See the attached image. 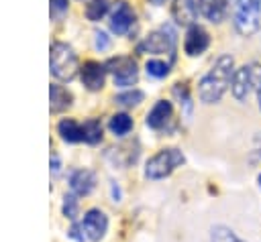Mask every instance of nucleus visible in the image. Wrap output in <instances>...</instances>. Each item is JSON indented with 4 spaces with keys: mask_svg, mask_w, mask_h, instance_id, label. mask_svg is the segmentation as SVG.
<instances>
[{
    "mask_svg": "<svg viewBox=\"0 0 261 242\" xmlns=\"http://www.w3.org/2000/svg\"><path fill=\"white\" fill-rule=\"evenodd\" d=\"M261 85V65L257 63H247L241 69L234 71L230 87H232V96L237 100H245L253 87Z\"/></svg>",
    "mask_w": 261,
    "mask_h": 242,
    "instance_id": "nucleus-4",
    "label": "nucleus"
},
{
    "mask_svg": "<svg viewBox=\"0 0 261 242\" xmlns=\"http://www.w3.org/2000/svg\"><path fill=\"white\" fill-rule=\"evenodd\" d=\"M49 67L51 73L61 79V81H69L75 77L77 73V57L73 53V49L67 43L55 41L51 45V55H49Z\"/></svg>",
    "mask_w": 261,
    "mask_h": 242,
    "instance_id": "nucleus-2",
    "label": "nucleus"
},
{
    "mask_svg": "<svg viewBox=\"0 0 261 242\" xmlns=\"http://www.w3.org/2000/svg\"><path fill=\"white\" fill-rule=\"evenodd\" d=\"M49 98H51V112H61L71 104V94L57 83L49 87Z\"/></svg>",
    "mask_w": 261,
    "mask_h": 242,
    "instance_id": "nucleus-17",
    "label": "nucleus"
},
{
    "mask_svg": "<svg viewBox=\"0 0 261 242\" xmlns=\"http://www.w3.org/2000/svg\"><path fill=\"white\" fill-rule=\"evenodd\" d=\"M261 0H239L234 12V26L241 35L249 37L259 28Z\"/></svg>",
    "mask_w": 261,
    "mask_h": 242,
    "instance_id": "nucleus-5",
    "label": "nucleus"
},
{
    "mask_svg": "<svg viewBox=\"0 0 261 242\" xmlns=\"http://www.w3.org/2000/svg\"><path fill=\"white\" fill-rule=\"evenodd\" d=\"M234 61L230 55H222L216 59V63L212 65V69L202 77L200 87H198V96L204 104H214L222 98V94L226 92L228 83L232 81L234 69H232Z\"/></svg>",
    "mask_w": 261,
    "mask_h": 242,
    "instance_id": "nucleus-1",
    "label": "nucleus"
},
{
    "mask_svg": "<svg viewBox=\"0 0 261 242\" xmlns=\"http://www.w3.org/2000/svg\"><path fill=\"white\" fill-rule=\"evenodd\" d=\"M196 4L194 0H173L171 4V16L175 18L177 24H192L196 20Z\"/></svg>",
    "mask_w": 261,
    "mask_h": 242,
    "instance_id": "nucleus-14",
    "label": "nucleus"
},
{
    "mask_svg": "<svg viewBox=\"0 0 261 242\" xmlns=\"http://www.w3.org/2000/svg\"><path fill=\"white\" fill-rule=\"evenodd\" d=\"M208 43H210L208 33H206L202 26L192 24V26L188 28V33H186L184 49H186V53H188V55L196 57V55H200V53H204V51L208 49Z\"/></svg>",
    "mask_w": 261,
    "mask_h": 242,
    "instance_id": "nucleus-10",
    "label": "nucleus"
},
{
    "mask_svg": "<svg viewBox=\"0 0 261 242\" xmlns=\"http://www.w3.org/2000/svg\"><path fill=\"white\" fill-rule=\"evenodd\" d=\"M259 185H261V175H259Z\"/></svg>",
    "mask_w": 261,
    "mask_h": 242,
    "instance_id": "nucleus-30",
    "label": "nucleus"
},
{
    "mask_svg": "<svg viewBox=\"0 0 261 242\" xmlns=\"http://www.w3.org/2000/svg\"><path fill=\"white\" fill-rule=\"evenodd\" d=\"M108 10V0H92L86 6V16L88 20H100Z\"/></svg>",
    "mask_w": 261,
    "mask_h": 242,
    "instance_id": "nucleus-20",
    "label": "nucleus"
},
{
    "mask_svg": "<svg viewBox=\"0 0 261 242\" xmlns=\"http://www.w3.org/2000/svg\"><path fill=\"white\" fill-rule=\"evenodd\" d=\"M63 214H65L69 220H73V218L77 216V199H75V195H65V201H63Z\"/></svg>",
    "mask_w": 261,
    "mask_h": 242,
    "instance_id": "nucleus-24",
    "label": "nucleus"
},
{
    "mask_svg": "<svg viewBox=\"0 0 261 242\" xmlns=\"http://www.w3.org/2000/svg\"><path fill=\"white\" fill-rule=\"evenodd\" d=\"M133 22H135V12H133V8H130L124 0L116 2V4H114V10H112V18H110V28H112L116 35H124V33L133 26Z\"/></svg>",
    "mask_w": 261,
    "mask_h": 242,
    "instance_id": "nucleus-9",
    "label": "nucleus"
},
{
    "mask_svg": "<svg viewBox=\"0 0 261 242\" xmlns=\"http://www.w3.org/2000/svg\"><path fill=\"white\" fill-rule=\"evenodd\" d=\"M106 67L112 73L116 85H133L137 81V63L133 57H126V55L112 57L106 63Z\"/></svg>",
    "mask_w": 261,
    "mask_h": 242,
    "instance_id": "nucleus-6",
    "label": "nucleus"
},
{
    "mask_svg": "<svg viewBox=\"0 0 261 242\" xmlns=\"http://www.w3.org/2000/svg\"><path fill=\"white\" fill-rule=\"evenodd\" d=\"M110 130L116 134V136H124V134H128L130 132V128H133V118L130 116H126V114H114L112 118H110Z\"/></svg>",
    "mask_w": 261,
    "mask_h": 242,
    "instance_id": "nucleus-18",
    "label": "nucleus"
},
{
    "mask_svg": "<svg viewBox=\"0 0 261 242\" xmlns=\"http://www.w3.org/2000/svg\"><path fill=\"white\" fill-rule=\"evenodd\" d=\"M181 163H184V155L179 148H163L147 161L145 175L149 179H163Z\"/></svg>",
    "mask_w": 261,
    "mask_h": 242,
    "instance_id": "nucleus-3",
    "label": "nucleus"
},
{
    "mask_svg": "<svg viewBox=\"0 0 261 242\" xmlns=\"http://www.w3.org/2000/svg\"><path fill=\"white\" fill-rule=\"evenodd\" d=\"M230 0H198L200 12L210 20V22H220L228 10Z\"/></svg>",
    "mask_w": 261,
    "mask_h": 242,
    "instance_id": "nucleus-13",
    "label": "nucleus"
},
{
    "mask_svg": "<svg viewBox=\"0 0 261 242\" xmlns=\"http://www.w3.org/2000/svg\"><path fill=\"white\" fill-rule=\"evenodd\" d=\"M151 2H153V4H161L163 0H151Z\"/></svg>",
    "mask_w": 261,
    "mask_h": 242,
    "instance_id": "nucleus-29",
    "label": "nucleus"
},
{
    "mask_svg": "<svg viewBox=\"0 0 261 242\" xmlns=\"http://www.w3.org/2000/svg\"><path fill=\"white\" fill-rule=\"evenodd\" d=\"M104 73H106L104 65H100V63H96V61L84 63V67H82V71H80L84 85H86L88 89H92V92H96V89H100V87L104 85Z\"/></svg>",
    "mask_w": 261,
    "mask_h": 242,
    "instance_id": "nucleus-11",
    "label": "nucleus"
},
{
    "mask_svg": "<svg viewBox=\"0 0 261 242\" xmlns=\"http://www.w3.org/2000/svg\"><path fill=\"white\" fill-rule=\"evenodd\" d=\"M82 228H84L86 238L98 242V240L104 236L106 228H108V220H106L104 211H100V209H90V211H86V216H84V220H82Z\"/></svg>",
    "mask_w": 261,
    "mask_h": 242,
    "instance_id": "nucleus-8",
    "label": "nucleus"
},
{
    "mask_svg": "<svg viewBox=\"0 0 261 242\" xmlns=\"http://www.w3.org/2000/svg\"><path fill=\"white\" fill-rule=\"evenodd\" d=\"M82 126H84V140L86 142H90V144L100 142V138H102V124H100V120L90 118Z\"/></svg>",
    "mask_w": 261,
    "mask_h": 242,
    "instance_id": "nucleus-19",
    "label": "nucleus"
},
{
    "mask_svg": "<svg viewBox=\"0 0 261 242\" xmlns=\"http://www.w3.org/2000/svg\"><path fill=\"white\" fill-rule=\"evenodd\" d=\"M69 185H71V191H73L75 195H88V193L94 189V185H96V177H94L92 171L80 169V171H75V173L71 175Z\"/></svg>",
    "mask_w": 261,
    "mask_h": 242,
    "instance_id": "nucleus-15",
    "label": "nucleus"
},
{
    "mask_svg": "<svg viewBox=\"0 0 261 242\" xmlns=\"http://www.w3.org/2000/svg\"><path fill=\"white\" fill-rule=\"evenodd\" d=\"M57 130H59L61 138L67 140V142H80V140H84V126L77 124V122L71 120V118L61 120V122L57 124Z\"/></svg>",
    "mask_w": 261,
    "mask_h": 242,
    "instance_id": "nucleus-16",
    "label": "nucleus"
},
{
    "mask_svg": "<svg viewBox=\"0 0 261 242\" xmlns=\"http://www.w3.org/2000/svg\"><path fill=\"white\" fill-rule=\"evenodd\" d=\"M257 98H259V106H261V85H259V92H257Z\"/></svg>",
    "mask_w": 261,
    "mask_h": 242,
    "instance_id": "nucleus-28",
    "label": "nucleus"
},
{
    "mask_svg": "<svg viewBox=\"0 0 261 242\" xmlns=\"http://www.w3.org/2000/svg\"><path fill=\"white\" fill-rule=\"evenodd\" d=\"M212 242H241V240L226 228H214L212 230Z\"/></svg>",
    "mask_w": 261,
    "mask_h": 242,
    "instance_id": "nucleus-23",
    "label": "nucleus"
},
{
    "mask_svg": "<svg viewBox=\"0 0 261 242\" xmlns=\"http://www.w3.org/2000/svg\"><path fill=\"white\" fill-rule=\"evenodd\" d=\"M147 73L153 77H165L169 73V65L163 61H147Z\"/></svg>",
    "mask_w": 261,
    "mask_h": 242,
    "instance_id": "nucleus-22",
    "label": "nucleus"
},
{
    "mask_svg": "<svg viewBox=\"0 0 261 242\" xmlns=\"http://www.w3.org/2000/svg\"><path fill=\"white\" fill-rule=\"evenodd\" d=\"M51 6H53V10L63 12V10H67V0H51Z\"/></svg>",
    "mask_w": 261,
    "mask_h": 242,
    "instance_id": "nucleus-27",
    "label": "nucleus"
},
{
    "mask_svg": "<svg viewBox=\"0 0 261 242\" xmlns=\"http://www.w3.org/2000/svg\"><path fill=\"white\" fill-rule=\"evenodd\" d=\"M141 100H143V92H139V89H128V92H122V94H118L114 98V102L120 104V106H124V108L137 106Z\"/></svg>",
    "mask_w": 261,
    "mask_h": 242,
    "instance_id": "nucleus-21",
    "label": "nucleus"
},
{
    "mask_svg": "<svg viewBox=\"0 0 261 242\" xmlns=\"http://www.w3.org/2000/svg\"><path fill=\"white\" fill-rule=\"evenodd\" d=\"M137 51L139 53H171L173 51V37L165 31L149 33L137 45Z\"/></svg>",
    "mask_w": 261,
    "mask_h": 242,
    "instance_id": "nucleus-7",
    "label": "nucleus"
},
{
    "mask_svg": "<svg viewBox=\"0 0 261 242\" xmlns=\"http://www.w3.org/2000/svg\"><path fill=\"white\" fill-rule=\"evenodd\" d=\"M82 232H84L82 224H73V226L69 228V236H71L73 240H77V242H84V240H86V234H82Z\"/></svg>",
    "mask_w": 261,
    "mask_h": 242,
    "instance_id": "nucleus-25",
    "label": "nucleus"
},
{
    "mask_svg": "<svg viewBox=\"0 0 261 242\" xmlns=\"http://www.w3.org/2000/svg\"><path fill=\"white\" fill-rule=\"evenodd\" d=\"M169 118H171V104L167 100H159L147 114V126L153 130H161V128H165Z\"/></svg>",
    "mask_w": 261,
    "mask_h": 242,
    "instance_id": "nucleus-12",
    "label": "nucleus"
},
{
    "mask_svg": "<svg viewBox=\"0 0 261 242\" xmlns=\"http://www.w3.org/2000/svg\"><path fill=\"white\" fill-rule=\"evenodd\" d=\"M108 45H110V41H108V37L104 35V33H96V49H108Z\"/></svg>",
    "mask_w": 261,
    "mask_h": 242,
    "instance_id": "nucleus-26",
    "label": "nucleus"
}]
</instances>
